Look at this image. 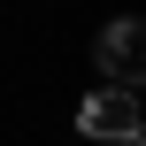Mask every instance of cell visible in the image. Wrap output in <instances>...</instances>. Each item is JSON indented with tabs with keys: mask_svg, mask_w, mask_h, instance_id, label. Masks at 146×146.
I'll return each instance as SVG.
<instances>
[{
	"mask_svg": "<svg viewBox=\"0 0 146 146\" xmlns=\"http://www.w3.org/2000/svg\"><path fill=\"white\" fill-rule=\"evenodd\" d=\"M77 131L100 146H139L146 139V115L131 92H115V85H100V92H85V108H77Z\"/></svg>",
	"mask_w": 146,
	"mask_h": 146,
	"instance_id": "obj_1",
	"label": "cell"
},
{
	"mask_svg": "<svg viewBox=\"0 0 146 146\" xmlns=\"http://www.w3.org/2000/svg\"><path fill=\"white\" fill-rule=\"evenodd\" d=\"M92 62H100V77L115 85V92H146V23L139 15H115L108 31H100V46H92Z\"/></svg>",
	"mask_w": 146,
	"mask_h": 146,
	"instance_id": "obj_2",
	"label": "cell"
}]
</instances>
